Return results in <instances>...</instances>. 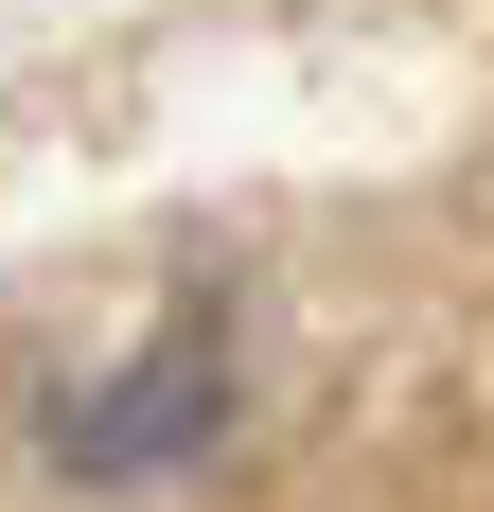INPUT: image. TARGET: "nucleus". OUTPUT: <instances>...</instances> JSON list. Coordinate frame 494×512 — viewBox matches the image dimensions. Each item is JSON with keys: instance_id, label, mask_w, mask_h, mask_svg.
Returning a JSON list of instances; mask_svg holds the SVG:
<instances>
[{"instance_id": "obj_1", "label": "nucleus", "mask_w": 494, "mask_h": 512, "mask_svg": "<svg viewBox=\"0 0 494 512\" xmlns=\"http://www.w3.org/2000/svg\"><path fill=\"white\" fill-rule=\"evenodd\" d=\"M230 407H247V371H230V301H177L142 354L106 371V389H71V407H53V477H89V495L195 477L212 442H230Z\"/></svg>"}]
</instances>
